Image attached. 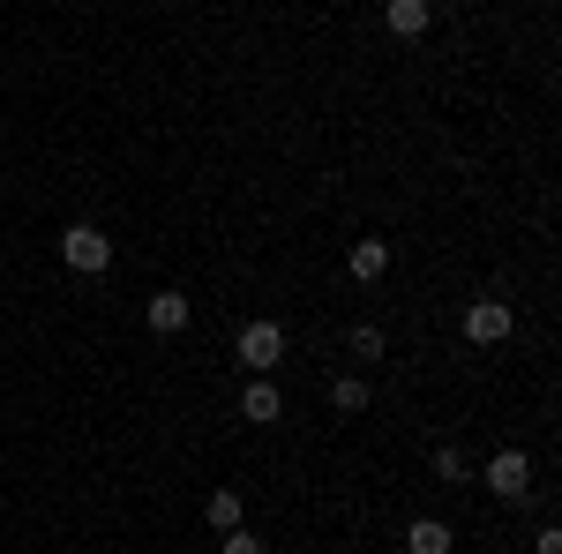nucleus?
I'll use <instances>...</instances> for the list:
<instances>
[{
  "mask_svg": "<svg viewBox=\"0 0 562 554\" xmlns=\"http://www.w3.org/2000/svg\"><path fill=\"white\" fill-rule=\"evenodd\" d=\"M60 262H68L76 278H105V270H113V240L83 217V225H68V233H60Z\"/></svg>",
  "mask_w": 562,
  "mask_h": 554,
  "instance_id": "f257e3e1",
  "label": "nucleus"
},
{
  "mask_svg": "<svg viewBox=\"0 0 562 554\" xmlns=\"http://www.w3.org/2000/svg\"><path fill=\"white\" fill-rule=\"evenodd\" d=\"M233 352H240V368H256V375H270V368L285 360V330H278L270 315H256V323H240V338H233Z\"/></svg>",
  "mask_w": 562,
  "mask_h": 554,
  "instance_id": "f03ea898",
  "label": "nucleus"
},
{
  "mask_svg": "<svg viewBox=\"0 0 562 554\" xmlns=\"http://www.w3.org/2000/svg\"><path fill=\"white\" fill-rule=\"evenodd\" d=\"M458 330H465V344H480V352H487V344H503L510 330H518V315H510V299H473Z\"/></svg>",
  "mask_w": 562,
  "mask_h": 554,
  "instance_id": "7ed1b4c3",
  "label": "nucleus"
},
{
  "mask_svg": "<svg viewBox=\"0 0 562 554\" xmlns=\"http://www.w3.org/2000/svg\"><path fill=\"white\" fill-rule=\"evenodd\" d=\"M525 487H532V457L525 450H495L487 457V495L495 502H525Z\"/></svg>",
  "mask_w": 562,
  "mask_h": 554,
  "instance_id": "20e7f679",
  "label": "nucleus"
},
{
  "mask_svg": "<svg viewBox=\"0 0 562 554\" xmlns=\"http://www.w3.org/2000/svg\"><path fill=\"white\" fill-rule=\"evenodd\" d=\"M143 323H150L158 338H180V330L195 323V307H188V293H173V285H166V293H150V307H143Z\"/></svg>",
  "mask_w": 562,
  "mask_h": 554,
  "instance_id": "39448f33",
  "label": "nucleus"
},
{
  "mask_svg": "<svg viewBox=\"0 0 562 554\" xmlns=\"http://www.w3.org/2000/svg\"><path fill=\"white\" fill-rule=\"evenodd\" d=\"M383 23H390V38H405V45H413V38H428L435 8H428V0H390V8H383Z\"/></svg>",
  "mask_w": 562,
  "mask_h": 554,
  "instance_id": "423d86ee",
  "label": "nucleus"
},
{
  "mask_svg": "<svg viewBox=\"0 0 562 554\" xmlns=\"http://www.w3.org/2000/svg\"><path fill=\"white\" fill-rule=\"evenodd\" d=\"M278 412H285V397H278V383H270V375H256V383L240 389V420L270 427V420H278Z\"/></svg>",
  "mask_w": 562,
  "mask_h": 554,
  "instance_id": "0eeeda50",
  "label": "nucleus"
},
{
  "mask_svg": "<svg viewBox=\"0 0 562 554\" xmlns=\"http://www.w3.org/2000/svg\"><path fill=\"white\" fill-rule=\"evenodd\" d=\"M405 554H450V524H442V517H413Z\"/></svg>",
  "mask_w": 562,
  "mask_h": 554,
  "instance_id": "6e6552de",
  "label": "nucleus"
},
{
  "mask_svg": "<svg viewBox=\"0 0 562 554\" xmlns=\"http://www.w3.org/2000/svg\"><path fill=\"white\" fill-rule=\"evenodd\" d=\"M346 270H352V278H360V285H375V278H383V270H390V248H383V240H360V248H352V256H346Z\"/></svg>",
  "mask_w": 562,
  "mask_h": 554,
  "instance_id": "1a4fd4ad",
  "label": "nucleus"
},
{
  "mask_svg": "<svg viewBox=\"0 0 562 554\" xmlns=\"http://www.w3.org/2000/svg\"><path fill=\"white\" fill-rule=\"evenodd\" d=\"M203 517H211V532L225 540V532H240V517H248V510H240V495H233V487H217L211 502H203Z\"/></svg>",
  "mask_w": 562,
  "mask_h": 554,
  "instance_id": "9d476101",
  "label": "nucleus"
},
{
  "mask_svg": "<svg viewBox=\"0 0 562 554\" xmlns=\"http://www.w3.org/2000/svg\"><path fill=\"white\" fill-rule=\"evenodd\" d=\"M330 405H338V412H368V383H360V375H338V383H330Z\"/></svg>",
  "mask_w": 562,
  "mask_h": 554,
  "instance_id": "9b49d317",
  "label": "nucleus"
},
{
  "mask_svg": "<svg viewBox=\"0 0 562 554\" xmlns=\"http://www.w3.org/2000/svg\"><path fill=\"white\" fill-rule=\"evenodd\" d=\"M346 344H352V352H360V360H383V344H390V338H383V330H375V323H360V330H352Z\"/></svg>",
  "mask_w": 562,
  "mask_h": 554,
  "instance_id": "f8f14e48",
  "label": "nucleus"
},
{
  "mask_svg": "<svg viewBox=\"0 0 562 554\" xmlns=\"http://www.w3.org/2000/svg\"><path fill=\"white\" fill-rule=\"evenodd\" d=\"M465 472H473V465H465V457H458V450H435V479H450V487H458V479H465Z\"/></svg>",
  "mask_w": 562,
  "mask_h": 554,
  "instance_id": "ddd939ff",
  "label": "nucleus"
},
{
  "mask_svg": "<svg viewBox=\"0 0 562 554\" xmlns=\"http://www.w3.org/2000/svg\"><path fill=\"white\" fill-rule=\"evenodd\" d=\"M217 554H270V547H262L256 532H225V547H217Z\"/></svg>",
  "mask_w": 562,
  "mask_h": 554,
  "instance_id": "4468645a",
  "label": "nucleus"
},
{
  "mask_svg": "<svg viewBox=\"0 0 562 554\" xmlns=\"http://www.w3.org/2000/svg\"><path fill=\"white\" fill-rule=\"evenodd\" d=\"M532 554H562V540H555V532H540V547H532Z\"/></svg>",
  "mask_w": 562,
  "mask_h": 554,
  "instance_id": "2eb2a0df",
  "label": "nucleus"
}]
</instances>
